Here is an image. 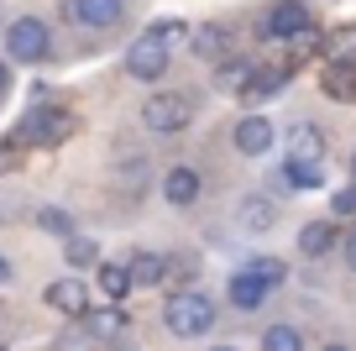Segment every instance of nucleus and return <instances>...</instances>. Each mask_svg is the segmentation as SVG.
I'll use <instances>...</instances> for the list:
<instances>
[{
    "mask_svg": "<svg viewBox=\"0 0 356 351\" xmlns=\"http://www.w3.org/2000/svg\"><path fill=\"white\" fill-rule=\"evenodd\" d=\"M351 184H356V153H351Z\"/></svg>",
    "mask_w": 356,
    "mask_h": 351,
    "instance_id": "c9c22d12",
    "label": "nucleus"
},
{
    "mask_svg": "<svg viewBox=\"0 0 356 351\" xmlns=\"http://www.w3.org/2000/svg\"><path fill=\"white\" fill-rule=\"evenodd\" d=\"M314 16H309V6L304 0H278L273 11H267V22L257 26V37H278V42H289L293 32H304Z\"/></svg>",
    "mask_w": 356,
    "mask_h": 351,
    "instance_id": "423d86ee",
    "label": "nucleus"
},
{
    "mask_svg": "<svg viewBox=\"0 0 356 351\" xmlns=\"http://www.w3.org/2000/svg\"><path fill=\"white\" fill-rule=\"evenodd\" d=\"M0 283H11V263L6 257H0Z\"/></svg>",
    "mask_w": 356,
    "mask_h": 351,
    "instance_id": "f704fd0d",
    "label": "nucleus"
},
{
    "mask_svg": "<svg viewBox=\"0 0 356 351\" xmlns=\"http://www.w3.org/2000/svg\"><path fill=\"white\" fill-rule=\"evenodd\" d=\"M163 325L173 330V336H184V341L210 336L215 330V304L200 294V288H178V294H168V304H163Z\"/></svg>",
    "mask_w": 356,
    "mask_h": 351,
    "instance_id": "f257e3e1",
    "label": "nucleus"
},
{
    "mask_svg": "<svg viewBox=\"0 0 356 351\" xmlns=\"http://www.w3.org/2000/svg\"><path fill=\"white\" fill-rule=\"evenodd\" d=\"M200 173H194V168H173V173H168L163 178V199H168V205H178V210H184V205H194V199H200Z\"/></svg>",
    "mask_w": 356,
    "mask_h": 351,
    "instance_id": "4468645a",
    "label": "nucleus"
},
{
    "mask_svg": "<svg viewBox=\"0 0 356 351\" xmlns=\"http://www.w3.org/2000/svg\"><path fill=\"white\" fill-rule=\"evenodd\" d=\"M325 184V168L320 163H304V157H289L278 173V189H293V194H304V189H320Z\"/></svg>",
    "mask_w": 356,
    "mask_h": 351,
    "instance_id": "f8f14e48",
    "label": "nucleus"
},
{
    "mask_svg": "<svg viewBox=\"0 0 356 351\" xmlns=\"http://www.w3.org/2000/svg\"><path fill=\"white\" fill-rule=\"evenodd\" d=\"M241 273H252V278H257V283H267V288H278V283H283V278H289V267H283V263H278V257H252V263H246V267H241Z\"/></svg>",
    "mask_w": 356,
    "mask_h": 351,
    "instance_id": "a878e982",
    "label": "nucleus"
},
{
    "mask_svg": "<svg viewBox=\"0 0 356 351\" xmlns=\"http://www.w3.org/2000/svg\"><path fill=\"white\" fill-rule=\"evenodd\" d=\"M346 263H351V273H356V231L346 236Z\"/></svg>",
    "mask_w": 356,
    "mask_h": 351,
    "instance_id": "473e14b6",
    "label": "nucleus"
},
{
    "mask_svg": "<svg viewBox=\"0 0 356 351\" xmlns=\"http://www.w3.org/2000/svg\"><path fill=\"white\" fill-rule=\"evenodd\" d=\"M231 142H236V153H241V157H262V153H273L278 132H273V121H267V116H241V121H236V132H231Z\"/></svg>",
    "mask_w": 356,
    "mask_h": 351,
    "instance_id": "0eeeda50",
    "label": "nucleus"
},
{
    "mask_svg": "<svg viewBox=\"0 0 356 351\" xmlns=\"http://www.w3.org/2000/svg\"><path fill=\"white\" fill-rule=\"evenodd\" d=\"M37 231H47V236H74V220H68V210H58V205H42L37 210Z\"/></svg>",
    "mask_w": 356,
    "mask_h": 351,
    "instance_id": "bb28decb",
    "label": "nucleus"
},
{
    "mask_svg": "<svg viewBox=\"0 0 356 351\" xmlns=\"http://www.w3.org/2000/svg\"><path fill=\"white\" fill-rule=\"evenodd\" d=\"M325 95H335V100H346V95H356V68L351 63H330L325 68Z\"/></svg>",
    "mask_w": 356,
    "mask_h": 351,
    "instance_id": "b1692460",
    "label": "nucleus"
},
{
    "mask_svg": "<svg viewBox=\"0 0 356 351\" xmlns=\"http://www.w3.org/2000/svg\"><path fill=\"white\" fill-rule=\"evenodd\" d=\"M42 299L58 309V315H68V320H79V315L89 309V288L79 283V278H58V283H47Z\"/></svg>",
    "mask_w": 356,
    "mask_h": 351,
    "instance_id": "9d476101",
    "label": "nucleus"
},
{
    "mask_svg": "<svg viewBox=\"0 0 356 351\" xmlns=\"http://www.w3.org/2000/svg\"><path fill=\"white\" fill-rule=\"evenodd\" d=\"M257 74L252 58H220V74H215V84L225 89V95H241V84Z\"/></svg>",
    "mask_w": 356,
    "mask_h": 351,
    "instance_id": "aec40b11",
    "label": "nucleus"
},
{
    "mask_svg": "<svg viewBox=\"0 0 356 351\" xmlns=\"http://www.w3.org/2000/svg\"><path fill=\"white\" fill-rule=\"evenodd\" d=\"M330 215H335V220L356 215V184H351V189H335V194H330Z\"/></svg>",
    "mask_w": 356,
    "mask_h": 351,
    "instance_id": "7c9ffc66",
    "label": "nucleus"
},
{
    "mask_svg": "<svg viewBox=\"0 0 356 351\" xmlns=\"http://www.w3.org/2000/svg\"><path fill=\"white\" fill-rule=\"evenodd\" d=\"M189 121H194V100L173 95V89H168V95H152L142 105V126L147 132H184Z\"/></svg>",
    "mask_w": 356,
    "mask_h": 351,
    "instance_id": "7ed1b4c3",
    "label": "nucleus"
},
{
    "mask_svg": "<svg viewBox=\"0 0 356 351\" xmlns=\"http://www.w3.org/2000/svg\"><path fill=\"white\" fill-rule=\"evenodd\" d=\"M95 283H100V294L111 299V304H121V299L131 294V273H126V263H100V267H95Z\"/></svg>",
    "mask_w": 356,
    "mask_h": 351,
    "instance_id": "f3484780",
    "label": "nucleus"
},
{
    "mask_svg": "<svg viewBox=\"0 0 356 351\" xmlns=\"http://www.w3.org/2000/svg\"><path fill=\"white\" fill-rule=\"evenodd\" d=\"M58 351H100V336H95L84 320H74V325L58 336Z\"/></svg>",
    "mask_w": 356,
    "mask_h": 351,
    "instance_id": "393cba45",
    "label": "nucleus"
},
{
    "mask_svg": "<svg viewBox=\"0 0 356 351\" xmlns=\"http://www.w3.org/2000/svg\"><path fill=\"white\" fill-rule=\"evenodd\" d=\"M215 351H236V346H215Z\"/></svg>",
    "mask_w": 356,
    "mask_h": 351,
    "instance_id": "4c0bfd02",
    "label": "nucleus"
},
{
    "mask_svg": "<svg viewBox=\"0 0 356 351\" xmlns=\"http://www.w3.org/2000/svg\"><path fill=\"white\" fill-rule=\"evenodd\" d=\"M325 351H346V346H325Z\"/></svg>",
    "mask_w": 356,
    "mask_h": 351,
    "instance_id": "e433bc0d",
    "label": "nucleus"
},
{
    "mask_svg": "<svg viewBox=\"0 0 356 351\" xmlns=\"http://www.w3.org/2000/svg\"><path fill=\"white\" fill-rule=\"evenodd\" d=\"M320 53L330 58V63H351L356 68V26H341V32H330L320 42Z\"/></svg>",
    "mask_w": 356,
    "mask_h": 351,
    "instance_id": "412c9836",
    "label": "nucleus"
},
{
    "mask_svg": "<svg viewBox=\"0 0 356 351\" xmlns=\"http://www.w3.org/2000/svg\"><path fill=\"white\" fill-rule=\"evenodd\" d=\"M111 351H121V346H111Z\"/></svg>",
    "mask_w": 356,
    "mask_h": 351,
    "instance_id": "58836bf2",
    "label": "nucleus"
},
{
    "mask_svg": "<svg viewBox=\"0 0 356 351\" xmlns=\"http://www.w3.org/2000/svg\"><path fill=\"white\" fill-rule=\"evenodd\" d=\"M320 42H325V37L314 32V22L304 26V32H293V37H289V47H293V63H299V58H314V53H320Z\"/></svg>",
    "mask_w": 356,
    "mask_h": 351,
    "instance_id": "c756f323",
    "label": "nucleus"
},
{
    "mask_svg": "<svg viewBox=\"0 0 356 351\" xmlns=\"http://www.w3.org/2000/svg\"><path fill=\"white\" fill-rule=\"evenodd\" d=\"M289 79H293V63H257V74L241 84V100L246 105H262V100H273Z\"/></svg>",
    "mask_w": 356,
    "mask_h": 351,
    "instance_id": "6e6552de",
    "label": "nucleus"
},
{
    "mask_svg": "<svg viewBox=\"0 0 356 351\" xmlns=\"http://www.w3.org/2000/svg\"><path fill=\"white\" fill-rule=\"evenodd\" d=\"M335 242H341V236H335L330 220H309V226H299V252L304 257H325Z\"/></svg>",
    "mask_w": 356,
    "mask_h": 351,
    "instance_id": "dca6fc26",
    "label": "nucleus"
},
{
    "mask_svg": "<svg viewBox=\"0 0 356 351\" xmlns=\"http://www.w3.org/2000/svg\"><path fill=\"white\" fill-rule=\"evenodd\" d=\"M6 89H11V63L0 58V95H6Z\"/></svg>",
    "mask_w": 356,
    "mask_h": 351,
    "instance_id": "72a5a7b5",
    "label": "nucleus"
},
{
    "mask_svg": "<svg viewBox=\"0 0 356 351\" xmlns=\"http://www.w3.org/2000/svg\"><path fill=\"white\" fill-rule=\"evenodd\" d=\"M262 351H304V336H299L293 325H267Z\"/></svg>",
    "mask_w": 356,
    "mask_h": 351,
    "instance_id": "c85d7f7f",
    "label": "nucleus"
},
{
    "mask_svg": "<svg viewBox=\"0 0 356 351\" xmlns=\"http://www.w3.org/2000/svg\"><path fill=\"white\" fill-rule=\"evenodd\" d=\"M147 32H152L168 53H173V47H189V22H178V16H163V22H152Z\"/></svg>",
    "mask_w": 356,
    "mask_h": 351,
    "instance_id": "5701e85b",
    "label": "nucleus"
},
{
    "mask_svg": "<svg viewBox=\"0 0 356 351\" xmlns=\"http://www.w3.org/2000/svg\"><path fill=\"white\" fill-rule=\"evenodd\" d=\"M273 220H278V205H273V199H262V194H252V199H241V205H236V226L252 231V236L273 231Z\"/></svg>",
    "mask_w": 356,
    "mask_h": 351,
    "instance_id": "9b49d317",
    "label": "nucleus"
},
{
    "mask_svg": "<svg viewBox=\"0 0 356 351\" xmlns=\"http://www.w3.org/2000/svg\"><path fill=\"white\" fill-rule=\"evenodd\" d=\"M126 273H131V288H157L168 278V257L163 252H136L126 263Z\"/></svg>",
    "mask_w": 356,
    "mask_h": 351,
    "instance_id": "ddd939ff",
    "label": "nucleus"
},
{
    "mask_svg": "<svg viewBox=\"0 0 356 351\" xmlns=\"http://www.w3.org/2000/svg\"><path fill=\"white\" fill-rule=\"evenodd\" d=\"M289 157L320 163V157H325V132H320V126H309V121H299V126L289 132Z\"/></svg>",
    "mask_w": 356,
    "mask_h": 351,
    "instance_id": "2eb2a0df",
    "label": "nucleus"
},
{
    "mask_svg": "<svg viewBox=\"0 0 356 351\" xmlns=\"http://www.w3.org/2000/svg\"><path fill=\"white\" fill-rule=\"evenodd\" d=\"M121 11H126V0H63V16H74L84 26H115Z\"/></svg>",
    "mask_w": 356,
    "mask_h": 351,
    "instance_id": "1a4fd4ad",
    "label": "nucleus"
},
{
    "mask_svg": "<svg viewBox=\"0 0 356 351\" xmlns=\"http://www.w3.org/2000/svg\"><path fill=\"white\" fill-rule=\"evenodd\" d=\"M0 351H6V346H0Z\"/></svg>",
    "mask_w": 356,
    "mask_h": 351,
    "instance_id": "ea45409f",
    "label": "nucleus"
},
{
    "mask_svg": "<svg viewBox=\"0 0 356 351\" xmlns=\"http://www.w3.org/2000/svg\"><path fill=\"white\" fill-rule=\"evenodd\" d=\"M168 58H173V53H168V47L157 42L152 32H142L131 47H126V74L142 79V84H152V79H163V74H168Z\"/></svg>",
    "mask_w": 356,
    "mask_h": 351,
    "instance_id": "39448f33",
    "label": "nucleus"
},
{
    "mask_svg": "<svg viewBox=\"0 0 356 351\" xmlns=\"http://www.w3.org/2000/svg\"><path fill=\"white\" fill-rule=\"evenodd\" d=\"M6 53H11V63H42L47 58V22H37V16L11 22L6 26Z\"/></svg>",
    "mask_w": 356,
    "mask_h": 351,
    "instance_id": "20e7f679",
    "label": "nucleus"
},
{
    "mask_svg": "<svg viewBox=\"0 0 356 351\" xmlns=\"http://www.w3.org/2000/svg\"><path fill=\"white\" fill-rule=\"evenodd\" d=\"M16 163H22V147H16L11 136H0V173H11Z\"/></svg>",
    "mask_w": 356,
    "mask_h": 351,
    "instance_id": "2f4dec72",
    "label": "nucleus"
},
{
    "mask_svg": "<svg viewBox=\"0 0 356 351\" xmlns=\"http://www.w3.org/2000/svg\"><path fill=\"white\" fill-rule=\"evenodd\" d=\"M63 252H68V267H95L100 263V247L89 236H63Z\"/></svg>",
    "mask_w": 356,
    "mask_h": 351,
    "instance_id": "cd10ccee",
    "label": "nucleus"
},
{
    "mask_svg": "<svg viewBox=\"0 0 356 351\" xmlns=\"http://www.w3.org/2000/svg\"><path fill=\"white\" fill-rule=\"evenodd\" d=\"M68 132H74V116H68L63 105H53V100H42V105H32L22 121H16L11 142L16 147H58Z\"/></svg>",
    "mask_w": 356,
    "mask_h": 351,
    "instance_id": "f03ea898",
    "label": "nucleus"
},
{
    "mask_svg": "<svg viewBox=\"0 0 356 351\" xmlns=\"http://www.w3.org/2000/svg\"><path fill=\"white\" fill-rule=\"evenodd\" d=\"M79 320H84V325H89V330H95V336L105 341V336H115V330L126 325V309L105 299V309H84V315H79Z\"/></svg>",
    "mask_w": 356,
    "mask_h": 351,
    "instance_id": "6ab92c4d",
    "label": "nucleus"
},
{
    "mask_svg": "<svg viewBox=\"0 0 356 351\" xmlns=\"http://www.w3.org/2000/svg\"><path fill=\"white\" fill-rule=\"evenodd\" d=\"M189 47L200 58H215V63H220L225 47H231V32H225V26H200V32H189Z\"/></svg>",
    "mask_w": 356,
    "mask_h": 351,
    "instance_id": "a211bd4d",
    "label": "nucleus"
},
{
    "mask_svg": "<svg viewBox=\"0 0 356 351\" xmlns=\"http://www.w3.org/2000/svg\"><path fill=\"white\" fill-rule=\"evenodd\" d=\"M267 299V283H257L252 273H231V304L236 309H257Z\"/></svg>",
    "mask_w": 356,
    "mask_h": 351,
    "instance_id": "4be33fe9",
    "label": "nucleus"
}]
</instances>
